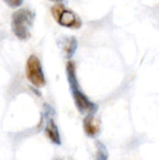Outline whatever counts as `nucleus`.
<instances>
[{"mask_svg": "<svg viewBox=\"0 0 159 160\" xmlns=\"http://www.w3.org/2000/svg\"><path fill=\"white\" fill-rule=\"evenodd\" d=\"M74 99L75 106L77 107L78 111L81 113L84 114H91L95 113L97 111V106L93 103L80 89L79 85L70 88Z\"/></svg>", "mask_w": 159, "mask_h": 160, "instance_id": "nucleus-4", "label": "nucleus"}, {"mask_svg": "<svg viewBox=\"0 0 159 160\" xmlns=\"http://www.w3.org/2000/svg\"><path fill=\"white\" fill-rule=\"evenodd\" d=\"M45 133L47 135V137L49 138V140L56 144V145H60L61 144V137H60V133L58 130V128L54 122V120L52 118H49L47 120V124H46V128H45Z\"/></svg>", "mask_w": 159, "mask_h": 160, "instance_id": "nucleus-7", "label": "nucleus"}, {"mask_svg": "<svg viewBox=\"0 0 159 160\" xmlns=\"http://www.w3.org/2000/svg\"><path fill=\"white\" fill-rule=\"evenodd\" d=\"M26 78L35 87L40 88L43 87L46 83V80L44 77V73L42 70L41 63L36 55L29 56L27 62H26Z\"/></svg>", "mask_w": 159, "mask_h": 160, "instance_id": "nucleus-3", "label": "nucleus"}, {"mask_svg": "<svg viewBox=\"0 0 159 160\" xmlns=\"http://www.w3.org/2000/svg\"><path fill=\"white\" fill-rule=\"evenodd\" d=\"M96 160H100V159H96Z\"/></svg>", "mask_w": 159, "mask_h": 160, "instance_id": "nucleus-11", "label": "nucleus"}, {"mask_svg": "<svg viewBox=\"0 0 159 160\" xmlns=\"http://www.w3.org/2000/svg\"><path fill=\"white\" fill-rule=\"evenodd\" d=\"M77 40L74 37H63L61 38V43H60V47L63 51V53L65 54V56L67 59H70L76 50H77Z\"/></svg>", "mask_w": 159, "mask_h": 160, "instance_id": "nucleus-6", "label": "nucleus"}, {"mask_svg": "<svg viewBox=\"0 0 159 160\" xmlns=\"http://www.w3.org/2000/svg\"><path fill=\"white\" fill-rule=\"evenodd\" d=\"M34 18V13L27 8L18 9L12 14L11 29L19 39L25 40L30 38V28L33 24Z\"/></svg>", "mask_w": 159, "mask_h": 160, "instance_id": "nucleus-1", "label": "nucleus"}, {"mask_svg": "<svg viewBox=\"0 0 159 160\" xmlns=\"http://www.w3.org/2000/svg\"><path fill=\"white\" fill-rule=\"evenodd\" d=\"M4 2L11 8H19L22 4V0H4Z\"/></svg>", "mask_w": 159, "mask_h": 160, "instance_id": "nucleus-9", "label": "nucleus"}, {"mask_svg": "<svg viewBox=\"0 0 159 160\" xmlns=\"http://www.w3.org/2000/svg\"><path fill=\"white\" fill-rule=\"evenodd\" d=\"M83 129L89 137H95L100 130V122L95 113L86 114L83 119Z\"/></svg>", "mask_w": 159, "mask_h": 160, "instance_id": "nucleus-5", "label": "nucleus"}, {"mask_svg": "<svg viewBox=\"0 0 159 160\" xmlns=\"http://www.w3.org/2000/svg\"><path fill=\"white\" fill-rule=\"evenodd\" d=\"M67 81L70 88L79 85L76 76V67L73 61H68L67 64Z\"/></svg>", "mask_w": 159, "mask_h": 160, "instance_id": "nucleus-8", "label": "nucleus"}, {"mask_svg": "<svg viewBox=\"0 0 159 160\" xmlns=\"http://www.w3.org/2000/svg\"><path fill=\"white\" fill-rule=\"evenodd\" d=\"M50 1H52V2H61L63 0H50Z\"/></svg>", "mask_w": 159, "mask_h": 160, "instance_id": "nucleus-10", "label": "nucleus"}, {"mask_svg": "<svg viewBox=\"0 0 159 160\" xmlns=\"http://www.w3.org/2000/svg\"><path fill=\"white\" fill-rule=\"evenodd\" d=\"M53 19L62 26L78 29L82 26L80 17L72 10L67 9L63 4H55L51 8Z\"/></svg>", "mask_w": 159, "mask_h": 160, "instance_id": "nucleus-2", "label": "nucleus"}]
</instances>
